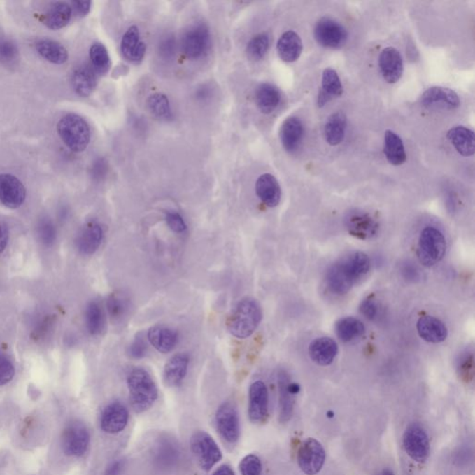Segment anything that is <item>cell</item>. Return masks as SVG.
<instances>
[{"label":"cell","mask_w":475,"mask_h":475,"mask_svg":"<svg viewBox=\"0 0 475 475\" xmlns=\"http://www.w3.org/2000/svg\"><path fill=\"white\" fill-rule=\"evenodd\" d=\"M371 269V260L362 252L353 253L329 267L326 283L329 291L336 295L347 294Z\"/></svg>","instance_id":"1"},{"label":"cell","mask_w":475,"mask_h":475,"mask_svg":"<svg viewBox=\"0 0 475 475\" xmlns=\"http://www.w3.org/2000/svg\"><path fill=\"white\" fill-rule=\"evenodd\" d=\"M263 312L260 303L253 298H244L236 306L227 320V328L233 336L246 339L261 323Z\"/></svg>","instance_id":"2"},{"label":"cell","mask_w":475,"mask_h":475,"mask_svg":"<svg viewBox=\"0 0 475 475\" xmlns=\"http://www.w3.org/2000/svg\"><path fill=\"white\" fill-rule=\"evenodd\" d=\"M131 406L141 413L148 411L158 398V389L149 372L141 368L133 369L127 375Z\"/></svg>","instance_id":"3"},{"label":"cell","mask_w":475,"mask_h":475,"mask_svg":"<svg viewBox=\"0 0 475 475\" xmlns=\"http://www.w3.org/2000/svg\"><path fill=\"white\" fill-rule=\"evenodd\" d=\"M59 136L73 152L81 153L87 149L91 139L90 127L87 121L76 113H68L57 126Z\"/></svg>","instance_id":"4"},{"label":"cell","mask_w":475,"mask_h":475,"mask_svg":"<svg viewBox=\"0 0 475 475\" xmlns=\"http://www.w3.org/2000/svg\"><path fill=\"white\" fill-rule=\"evenodd\" d=\"M446 251V239L439 229L427 227L420 233L417 255L420 263L432 267L443 260Z\"/></svg>","instance_id":"5"},{"label":"cell","mask_w":475,"mask_h":475,"mask_svg":"<svg viewBox=\"0 0 475 475\" xmlns=\"http://www.w3.org/2000/svg\"><path fill=\"white\" fill-rule=\"evenodd\" d=\"M190 448L204 471L211 470L222 459V452L213 437L206 432H196L190 438Z\"/></svg>","instance_id":"6"},{"label":"cell","mask_w":475,"mask_h":475,"mask_svg":"<svg viewBox=\"0 0 475 475\" xmlns=\"http://www.w3.org/2000/svg\"><path fill=\"white\" fill-rule=\"evenodd\" d=\"M211 45L209 28L204 24L192 25L182 36L181 45L189 59H199L206 56Z\"/></svg>","instance_id":"7"},{"label":"cell","mask_w":475,"mask_h":475,"mask_svg":"<svg viewBox=\"0 0 475 475\" xmlns=\"http://www.w3.org/2000/svg\"><path fill=\"white\" fill-rule=\"evenodd\" d=\"M406 453L415 462H425L430 452V441L427 432L419 423L408 426L403 437Z\"/></svg>","instance_id":"8"},{"label":"cell","mask_w":475,"mask_h":475,"mask_svg":"<svg viewBox=\"0 0 475 475\" xmlns=\"http://www.w3.org/2000/svg\"><path fill=\"white\" fill-rule=\"evenodd\" d=\"M325 460V449L315 438H307L301 444L298 449L297 462L304 474H318L322 469Z\"/></svg>","instance_id":"9"},{"label":"cell","mask_w":475,"mask_h":475,"mask_svg":"<svg viewBox=\"0 0 475 475\" xmlns=\"http://www.w3.org/2000/svg\"><path fill=\"white\" fill-rule=\"evenodd\" d=\"M314 36L321 47L340 48L346 45L348 34L339 22L329 17H323L316 24Z\"/></svg>","instance_id":"10"},{"label":"cell","mask_w":475,"mask_h":475,"mask_svg":"<svg viewBox=\"0 0 475 475\" xmlns=\"http://www.w3.org/2000/svg\"><path fill=\"white\" fill-rule=\"evenodd\" d=\"M218 431L227 443L235 444L240 438L241 425L239 413L234 404L225 402L215 414Z\"/></svg>","instance_id":"11"},{"label":"cell","mask_w":475,"mask_h":475,"mask_svg":"<svg viewBox=\"0 0 475 475\" xmlns=\"http://www.w3.org/2000/svg\"><path fill=\"white\" fill-rule=\"evenodd\" d=\"M345 225L350 235L360 240H371L379 232L380 225L369 213L352 210L345 218Z\"/></svg>","instance_id":"12"},{"label":"cell","mask_w":475,"mask_h":475,"mask_svg":"<svg viewBox=\"0 0 475 475\" xmlns=\"http://www.w3.org/2000/svg\"><path fill=\"white\" fill-rule=\"evenodd\" d=\"M90 441V432L86 426L80 422H73L62 434V448L68 456L80 457L86 453Z\"/></svg>","instance_id":"13"},{"label":"cell","mask_w":475,"mask_h":475,"mask_svg":"<svg viewBox=\"0 0 475 475\" xmlns=\"http://www.w3.org/2000/svg\"><path fill=\"white\" fill-rule=\"evenodd\" d=\"M278 403H280V422L288 423L292 419L295 408V395L300 391L297 383L291 382L288 374L281 371L278 374Z\"/></svg>","instance_id":"14"},{"label":"cell","mask_w":475,"mask_h":475,"mask_svg":"<svg viewBox=\"0 0 475 475\" xmlns=\"http://www.w3.org/2000/svg\"><path fill=\"white\" fill-rule=\"evenodd\" d=\"M27 190L19 178L10 173L0 175V201L6 207L17 209L24 203Z\"/></svg>","instance_id":"15"},{"label":"cell","mask_w":475,"mask_h":475,"mask_svg":"<svg viewBox=\"0 0 475 475\" xmlns=\"http://www.w3.org/2000/svg\"><path fill=\"white\" fill-rule=\"evenodd\" d=\"M420 102L431 110H455L460 107L459 96L451 88L432 87L423 94Z\"/></svg>","instance_id":"16"},{"label":"cell","mask_w":475,"mask_h":475,"mask_svg":"<svg viewBox=\"0 0 475 475\" xmlns=\"http://www.w3.org/2000/svg\"><path fill=\"white\" fill-rule=\"evenodd\" d=\"M129 411L123 404L113 402L102 411L101 417V430L106 434H115L121 432L129 423Z\"/></svg>","instance_id":"17"},{"label":"cell","mask_w":475,"mask_h":475,"mask_svg":"<svg viewBox=\"0 0 475 475\" xmlns=\"http://www.w3.org/2000/svg\"><path fill=\"white\" fill-rule=\"evenodd\" d=\"M269 413V392L262 381H257L250 386L248 414L251 422L262 423Z\"/></svg>","instance_id":"18"},{"label":"cell","mask_w":475,"mask_h":475,"mask_svg":"<svg viewBox=\"0 0 475 475\" xmlns=\"http://www.w3.org/2000/svg\"><path fill=\"white\" fill-rule=\"evenodd\" d=\"M379 68L388 83H397L404 71L403 59L399 51L392 47L383 48L379 56Z\"/></svg>","instance_id":"19"},{"label":"cell","mask_w":475,"mask_h":475,"mask_svg":"<svg viewBox=\"0 0 475 475\" xmlns=\"http://www.w3.org/2000/svg\"><path fill=\"white\" fill-rule=\"evenodd\" d=\"M304 125L299 118H287L281 125L280 138L284 149L295 153L299 149L304 138Z\"/></svg>","instance_id":"20"},{"label":"cell","mask_w":475,"mask_h":475,"mask_svg":"<svg viewBox=\"0 0 475 475\" xmlns=\"http://www.w3.org/2000/svg\"><path fill=\"white\" fill-rule=\"evenodd\" d=\"M309 353L313 362L320 366H329L337 357L338 346L332 338H317L310 343Z\"/></svg>","instance_id":"21"},{"label":"cell","mask_w":475,"mask_h":475,"mask_svg":"<svg viewBox=\"0 0 475 475\" xmlns=\"http://www.w3.org/2000/svg\"><path fill=\"white\" fill-rule=\"evenodd\" d=\"M104 239V230L101 225L96 222H90L79 232L76 238V247L81 254L90 255L101 246Z\"/></svg>","instance_id":"22"},{"label":"cell","mask_w":475,"mask_h":475,"mask_svg":"<svg viewBox=\"0 0 475 475\" xmlns=\"http://www.w3.org/2000/svg\"><path fill=\"white\" fill-rule=\"evenodd\" d=\"M121 51L125 58L133 64H139L146 52V44L141 41L139 28L131 27L125 33L121 41Z\"/></svg>","instance_id":"23"},{"label":"cell","mask_w":475,"mask_h":475,"mask_svg":"<svg viewBox=\"0 0 475 475\" xmlns=\"http://www.w3.org/2000/svg\"><path fill=\"white\" fill-rule=\"evenodd\" d=\"M418 334L422 339L432 343L444 342L448 337L445 324L432 316H423L417 322Z\"/></svg>","instance_id":"24"},{"label":"cell","mask_w":475,"mask_h":475,"mask_svg":"<svg viewBox=\"0 0 475 475\" xmlns=\"http://www.w3.org/2000/svg\"><path fill=\"white\" fill-rule=\"evenodd\" d=\"M147 339L158 352L167 354L171 352L178 343V334L169 327L157 325L149 329Z\"/></svg>","instance_id":"25"},{"label":"cell","mask_w":475,"mask_h":475,"mask_svg":"<svg viewBox=\"0 0 475 475\" xmlns=\"http://www.w3.org/2000/svg\"><path fill=\"white\" fill-rule=\"evenodd\" d=\"M258 198L267 206L276 207L280 204L281 190L277 178L271 173H264L258 178L255 184Z\"/></svg>","instance_id":"26"},{"label":"cell","mask_w":475,"mask_h":475,"mask_svg":"<svg viewBox=\"0 0 475 475\" xmlns=\"http://www.w3.org/2000/svg\"><path fill=\"white\" fill-rule=\"evenodd\" d=\"M189 355L180 353L170 358L164 369V381L169 388H176L183 383L189 368Z\"/></svg>","instance_id":"27"},{"label":"cell","mask_w":475,"mask_h":475,"mask_svg":"<svg viewBox=\"0 0 475 475\" xmlns=\"http://www.w3.org/2000/svg\"><path fill=\"white\" fill-rule=\"evenodd\" d=\"M343 92V84L336 71L327 68L322 73L321 90L318 97V107L325 106L332 99L342 96Z\"/></svg>","instance_id":"28"},{"label":"cell","mask_w":475,"mask_h":475,"mask_svg":"<svg viewBox=\"0 0 475 475\" xmlns=\"http://www.w3.org/2000/svg\"><path fill=\"white\" fill-rule=\"evenodd\" d=\"M277 51L278 56L283 62H288V64L297 62L302 54V39L294 31H287L278 39Z\"/></svg>","instance_id":"29"},{"label":"cell","mask_w":475,"mask_h":475,"mask_svg":"<svg viewBox=\"0 0 475 475\" xmlns=\"http://www.w3.org/2000/svg\"><path fill=\"white\" fill-rule=\"evenodd\" d=\"M446 136L460 155L470 157L474 155L475 141L473 130L463 126H458L449 129Z\"/></svg>","instance_id":"30"},{"label":"cell","mask_w":475,"mask_h":475,"mask_svg":"<svg viewBox=\"0 0 475 475\" xmlns=\"http://www.w3.org/2000/svg\"><path fill=\"white\" fill-rule=\"evenodd\" d=\"M347 118L345 113L336 112L329 116L324 127V138L331 146L342 143L346 136Z\"/></svg>","instance_id":"31"},{"label":"cell","mask_w":475,"mask_h":475,"mask_svg":"<svg viewBox=\"0 0 475 475\" xmlns=\"http://www.w3.org/2000/svg\"><path fill=\"white\" fill-rule=\"evenodd\" d=\"M383 153L392 166H401L406 161V153L403 141L394 131H385V139H383Z\"/></svg>","instance_id":"32"},{"label":"cell","mask_w":475,"mask_h":475,"mask_svg":"<svg viewBox=\"0 0 475 475\" xmlns=\"http://www.w3.org/2000/svg\"><path fill=\"white\" fill-rule=\"evenodd\" d=\"M281 95L280 90L274 85L261 84L255 91V102L258 109L264 115H269L277 109L280 104Z\"/></svg>","instance_id":"33"},{"label":"cell","mask_w":475,"mask_h":475,"mask_svg":"<svg viewBox=\"0 0 475 475\" xmlns=\"http://www.w3.org/2000/svg\"><path fill=\"white\" fill-rule=\"evenodd\" d=\"M72 6L66 2H56L45 14L44 24L50 29L59 30L66 27L72 18Z\"/></svg>","instance_id":"34"},{"label":"cell","mask_w":475,"mask_h":475,"mask_svg":"<svg viewBox=\"0 0 475 475\" xmlns=\"http://www.w3.org/2000/svg\"><path fill=\"white\" fill-rule=\"evenodd\" d=\"M179 455L180 452L176 442L164 438L156 445L155 460L159 467L169 469L173 467L178 462Z\"/></svg>","instance_id":"35"},{"label":"cell","mask_w":475,"mask_h":475,"mask_svg":"<svg viewBox=\"0 0 475 475\" xmlns=\"http://www.w3.org/2000/svg\"><path fill=\"white\" fill-rule=\"evenodd\" d=\"M72 85L79 96H90L97 86L95 72L86 65L78 67L73 73Z\"/></svg>","instance_id":"36"},{"label":"cell","mask_w":475,"mask_h":475,"mask_svg":"<svg viewBox=\"0 0 475 475\" xmlns=\"http://www.w3.org/2000/svg\"><path fill=\"white\" fill-rule=\"evenodd\" d=\"M36 50L45 59L54 64H64L68 61V51L59 42L44 38L36 42Z\"/></svg>","instance_id":"37"},{"label":"cell","mask_w":475,"mask_h":475,"mask_svg":"<svg viewBox=\"0 0 475 475\" xmlns=\"http://www.w3.org/2000/svg\"><path fill=\"white\" fill-rule=\"evenodd\" d=\"M338 338L343 343L351 342L362 336L365 326L357 318L347 317L340 320L335 325Z\"/></svg>","instance_id":"38"},{"label":"cell","mask_w":475,"mask_h":475,"mask_svg":"<svg viewBox=\"0 0 475 475\" xmlns=\"http://www.w3.org/2000/svg\"><path fill=\"white\" fill-rule=\"evenodd\" d=\"M150 112L161 120H171L173 113L169 98L164 94L155 93L150 96L147 101Z\"/></svg>","instance_id":"39"},{"label":"cell","mask_w":475,"mask_h":475,"mask_svg":"<svg viewBox=\"0 0 475 475\" xmlns=\"http://www.w3.org/2000/svg\"><path fill=\"white\" fill-rule=\"evenodd\" d=\"M86 325L90 334L99 335L104 332L105 326L104 313L97 302L88 304L86 309Z\"/></svg>","instance_id":"40"},{"label":"cell","mask_w":475,"mask_h":475,"mask_svg":"<svg viewBox=\"0 0 475 475\" xmlns=\"http://www.w3.org/2000/svg\"><path fill=\"white\" fill-rule=\"evenodd\" d=\"M90 57L94 70L97 73L104 75L111 67V59L107 48L101 43H95L91 45Z\"/></svg>","instance_id":"41"},{"label":"cell","mask_w":475,"mask_h":475,"mask_svg":"<svg viewBox=\"0 0 475 475\" xmlns=\"http://www.w3.org/2000/svg\"><path fill=\"white\" fill-rule=\"evenodd\" d=\"M270 45L269 36L267 33L258 34L254 36L249 41L247 45L246 52L249 58L253 61H260L263 59L267 51H269Z\"/></svg>","instance_id":"42"},{"label":"cell","mask_w":475,"mask_h":475,"mask_svg":"<svg viewBox=\"0 0 475 475\" xmlns=\"http://www.w3.org/2000/svg\"><path fill=\"white\" fill-rule=\"evenodd\" d=\"M457 371L460 379L466 383L473 382L474 377V355L473 352L466 351L460 355L457 363Z\"/></svg>","instance_id":"43"},{"label":"cell","mask_w":475,"mask_h":475,"mask_svg":"<svg viewBox=\"0 0 475 475\" xmlns=\"http://www.w3.org/2000/svg\"><path fill=\"white\" fill-rule=\"evenodd\" d=\"M107 309L113 320H119L126 314L127 304L123 298L118 295H111L107 301Z\"/></svg>","instance_id":"44"},{"label":"cell","mask_w":475,"mask_h":475,"mask_svg":"<svg viewBox=\"0 0 475 475\" xmlns=\"http://www.w3.org/2000/svg\"><path fill=\"white\" fill-rule=\"evenodd\" d=\"M262 462L257 455H247L240 463L241 475H261Z\"/></svg>","instance_id":"45"},{"label":"cell","mask_w":475,"mask_h":475,"mask_svg":"<svg viewBox=\"0 0 475 475\" xmlns=\"http://www.w3.org/2000/svg\"><path fill=\"white\" fill-rule=\"evenodd\" d=\"M18 57V48L10 39H0V62L2 64H10Z\"/></svg>","instance_id":"46"},{"label":"cell","mask_w":475,"mask_h":475,"mask_svg":"<svg viewBox=\"0 0 475 475\" xmlns=\"http://www.w3.org/2000/svg\"><path fill=\"white\" fill-rule=\"evenodd\" d=\"M148 352V345L147 341L145 339L143 334H138L131 343L129 348V354L131 357L136 358V360H139V358H143L145 355H147Z\"/></svg>","instance_id":"47"},{"label":"cell","mask_w":475,"mask_h":475,"mask_svg":"<svg viewBox=\"0 0 475 475\" xmlns=\"http://www.w3.org/2000/svg\"><path fill=\"white\" fill-rule=\"evenodd\" d=\"M176 39L172 35H167L161 39L158 45L159 54L164 59H171L176 55Z\"/></svg>","instance_id":"48"},{"label":"cell","mask_w":475,"mask_h":475,"mask_svg":"<svg viewBox=\"0 0 475 475\" xmlns=\"http://www.w3.org/2000/svg\"><path fill=\"white\" fill-rule=\"evenodd\" d=\"M15 369L11 361L5 355H0V386L7 385L13 379Z\"/></svg>","instance_id":"49"},{"label":"cell","mask_w":475,"mask_h":475,"mask_svg":"<svg viewBox=\"0 0 475 475\" xmlns=\"http://www.w3.org/2000/svg\"><path fill=\"white\" fill-rule=\"evenodd\" d=\"M167 226L172 232L176 233H184L187 230V225L183 218L176 211H169L166 214Z\"/></svg>","instance_id":"50"},{"label":"cell","mask_w":475,"mask_h":475,"mask_svg":"<svg viewBox=\"0 0 475 475\" xmlns=\"http://www.w3.org/2000/svg\"><path fill=\"white\" fill-rule=\"evenodd\" d=\"M361 314L365 316L369 320H374L379 314V304L374 297H369L360 304Z\"/></svg>","instance_id":"51"},{"label":"cell","mask_w":475,"mask_h":475,"mask_svg":"<svg viewBox=\"0 0 475 475\" xmlns=\"http://www.w3.org/2000/svg\"><path fill=\"white\" fill-rule=\"evenodd\" d=\"M39 236H41L42 241L47 246L53 243L55 240L56 232L54 229L53 224L50 221L44 220L39 224L38 227Z\"/></svg>","instance_id":"52"},{"label":"cell","mask_w":475,"mask_h":475,"mask_svg":"<svg viewBox=\"0 0 475 475\" xmlns=\"http://www.w3.org/2000/svg\"><path fill=\"white\" fill-rule=\"evenodd\" d=\"M401 274H402L405 280L412 281V283H415V281H419L420 278V270L411 262H406V263L402 264V267H401Z\"/></svg>","instance_id":"53"},{"label":"cell","mask_w":475,"mask_h":475,"mask_svg":"<svg viewBox=\"0 0 475 475\" xmlns=\"http://www.w3.org/2000/svg\"><path fill=\"white\" fill-rule=\"evenodd\" d=\"M125 469V460H116L111 462L106 470H105L104 475H121Z\"/></svg>","instance_id":"54"},{"label":"cell","mask_w":475,"mask_h":475,"mask_svg":"<svg viewBox=\"0 0 475 475\" xmlns=\"http://www.w3.org/2000/svg\"><path fill=\"white\" fill-rule=\"evenodd\" d=\"M72 8L79 16H86L90 11V1H73Z\"/></svg>","instance_id":"55"},{"label":"cell","mask_w":475,"mask_h":475,"mask_svg":"<svg viewBox=\"0 0 475 475\" xmlns=\"http://www.w3.org/2000/svg\"><path fill=\"white\" fill-rule=\"evenodd\" d=\"M106 172V163H105L104 160H102V159H99V160L97 161V163L94 164V176H95L97 178L99 179L102 178V176H104Z\"/></svg>","instance_id":"56"},{"label":"cell","mask_w":475,"mask_h":475,"mask_svg":"<svg viewBox=\"0 0 475 475\" xmlns=\"http://www.w3.org/2000/svg\"><path fill=\"white\" fill-rule=\"evenodd\" d=\"M211 87L207 86V85H203L196 90V96L200 101H206V99L211 98Z\"/></svg>","instance_id":"57"},{"label":"cell","mask_w":475,"mask_h":475,"mask_svg":"<svg viewBox=\"0 0 475 475\" xmlns=\"http://www.w3.org/2000/svg\"><path fill=\"white\" fill-rule=\"evenodd\" d=\"M8 243V233L5 227L0 223V253H2L6 249Z\"/></svg>","instance_id":"58"},{"label":"cell","mask_w":475,"mask_h":475,"mask_svg":"<svg viewBox=\"0 0 475 475\" xmlns=\"http://www.w3.org/2000/svg\"><path fill=\"white\" fill-rule=\"evenodd\" d=\"M213 475H235V473L229 465H222L218 469H216Z\"/></svg>","instance_id":"59"},{"label":"cell","mask_w":475,"mask_h":475,"mask_svg":"<svg viewBox=\"0 0 475 475\" xmlns=\"http://www.w3.org/2000/svg\"><path fill=\"white\" fill-rule=\"evenodd\" d=\"M379 475H395V474L392 473V471L390 470V469H385V470L381 472Z\"/></svg>","instance_id":"60"}]
</instances>
